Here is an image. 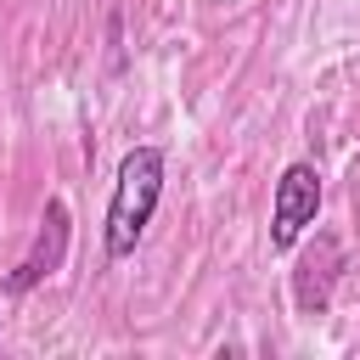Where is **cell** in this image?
Here are the masks:
<instances>
[{
  "mask_svg": "<svg viewBox=\"0 0 360 360\" xmlns=\"http://www.w3.org/2000/svg\"><path fill=\"white\" fill-rule=\"evenodd\" d=\"M163 146H129L112 180V202H107V259H129L135 242L146 236L158 197H163Z\"/></svg>",
  "mask_w": 360,
  "mask_h": 360,
  "instance_id": "cell-1",
  "label": "cell"
},
{
  "mask_svg": "<svg viewBox=\"0 0 360 360\" xmlns=\"http://www.w3.org/2000/svg\"><path fill=\"white\" fill-rule=\"evenodd\" d=\"M315 214H321L315 163H287L281 180H276V202H270V248L276 253L298 248V236H304V225H315Z\"/></svg>",
  "mask_w": 360,
  "mask_h": 360,
  "instance_id": "cell-2",
  "label": "cell"
},
{
  "mask_svg": "<svg viewBox=\"0 0 360 360\" xmlns=\"http://www.w3.org/2000/svg\"><path fill=\"white\" fill-rule=\"evenodd\" d=\"M68 202L62 197H51L45 202V219H39V236H34V248H28V259L6 276V292H34L45 276H56L62 270V259H68Z\"/></svg>",
  "mask_w": 360,
  "mask_h": 360,
  "instance_id": "cell-3",
  "label": "cell"
},
{
  "mask_svg": "<svg viewBox=\"0 0 360 360\" xmlns=\"http://www.w3.org/2000/svg\"><path fill=\"white\" fill-rule=\"evenodd\" d=\"M338 264H343L338 242H332V236H321V264H315V253H309V259L298 264V281H292V298H298V309H304V315H321V309H326V287H332Z\"/></svg>",
  "mask_w": 360,
  "mask_h": 360,
  "instance_id": "cell-4",
  "label": "cell"
}]
</instances>
